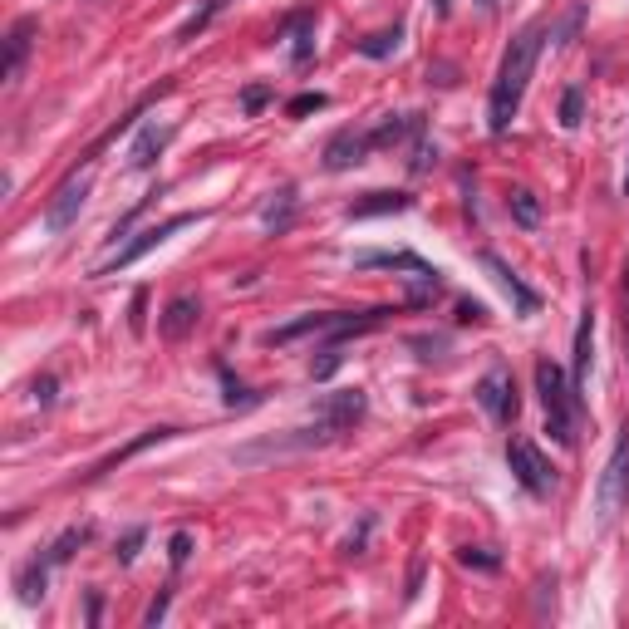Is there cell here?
Instances as JSON below:
<instances>
[{
    "label": "cell",
    "mask_w": 629,
    "mask_h": 629,
    "mask_svg": "<svg viewBox=\"0 0 629 629\" xmlns=\"http://www.w3.org/2000/svg\"><path fill=\"white\" fill-rule=\"evenodd\" d=\"M507 467H512V477L531 497H546V492L556 487V467L546 462V453H541L531 438H512V443H507Z\"/></svg>",
    "instance_id": "cell-4"
},
{
    "label": "cell",
    "mask_w": 629,
    "mask_h": 629,
    "mask_svg": "<svg viewBox=\"0 0 629 629\" xmlns=\"http://www.w3.org/2000/svg\"><path fill=\"white\" fill-rule=\"evenodd\" d=\"M625 192H629V172H625Z\"/></svg>",
    "instance_id": "cell-33"
},
{
    "label": "cell",
    "mask_w": 629,
    "mask_h": 629,
    "mask_svg": "<svg viewBox=\"0 0 629 629\" xmlns=\"http://www.w3.org/2000/svg\"><path fill=\"white\" fill-rule=\"evenodd\" d=\"M266 104H271V84H246V89H241V109H246V114H261Z\"/></svg>",
    "instance_id": "cell-22"
},
{
    "label": "cell",
    "mask_w": 629,
    "mask_h": 629,
    "mask_svg": "<svg viewBox=\"0 0 629 629\" xmlns=\"http://www.w3.org/2000/svg\"><path fill=\"white\" fill-rule=\"evenodd\" d=\"M458 561L462 566H477V571H497V556H492V551H477V546H462Z\"/></svg>",
    "instance_id": "cell-23"
},
{
    "label": "cell",
    "mask_w": 629,
    "mask_h": 629,
    "mask_svg": "<svg viewBox=\"0 0 629 629\" xmlns=\"http://www.w3.org/2000/svg\"><path fill=\"white\" fill-rule=\"evenodd\" d=\"M536 394L546 403V433L571 448L575 443V394H571V384H566V374H561V364L536 359Z\"/></svg>",
    "instance_id": "cell-2"
},
{
    "label": "cell",
    "mask_w": 629,
    "mask_h": 629,
    "mask_svg": "<svg viewBox=\"0 0 629 629\" xmlns=\"http://www.w3.org/2000/svg\"><path fill=\"white\" fill-rule=\"evenodd\" d=\"M453 10V0H438V15H448Z\"/></svg>",
    "instance_id": "cell-32"
},
{
    "label": "cell",
    "mask_w": 629,
    "mask_h": 629,
    "mask_svg": "<svg viewBox=\"0 0 629 629\" xmlns=\"http://www.w3.org/2000/svg\"><path fill=\"white\" fill-rule=\"evenodd\" d=\"M408 207V197L403 192H369V197H359V202H349V222H364V217H389V212H403Z\"/></svg>",
    "instance_id": "cell-14"
},
{
    "label": "cell",
    "mask_w": 629,
    "mask_h": 629,
    "mask_svg": "<svg viewBox=\"0 0 629 629\" xmlns=\"http://www.w3.org/2000/svg\"><path fill=\"white\" fill-rule=\"evenodd\" d=\"M477 5H492V0H477Z\"/></svg>",
    "instance_id": "cell-34"
},
{
    "label": "cell",
    "mask_w": 629,
    "mask_h": 629,
    "mask_svg": "<svg viewBox=\"0 0 629 629\" xmlns=\"http://www.w3.org/2000/svg\"><path fill=\"white\" fill-rule=\"evenodd\" d=\"M30 35H35V20H30V15L10 25V35H5V79H20V64L30 55Z\"/></svg>",
    "instance_id": "cell-13"
},
{
    "label": "cell",
    "mask_w": 629,
    "mask_h": 629,
    "mask_svg": "<svg viewBox=\"0 0 629 629\" xmlns=\"http://www.w3.org/2000/svg\"><path fill=\"white\" fill-rule=\"evenodd\" d=\"M222 384H227V408H251V403H256V394H251V389H241L227 369H222Z\"/></svg>",
    "instance_id": "cell-24"
},
{
    "label": "cell",
    "mask_w": 629,
    "mask_h": 629,
    "mask_svg": "<svg viewBox=\"0 0 629 629\" xmlns=\"http://www.w3.org/2000/svg\"><path fill=\"white\" fill-rule=\"evenodd\" d=\"M315 109H325V94H300V99H290V118H305V114H315Z\"/></svg>",
    "instance_id": "cell-25"
},
{
    "label": "cell",
    "mask_w": 629,
    "mask_h": 629,
    "mask_svg": "<svg viewBox=\"0 0 629 629\" xmlns=\"http://www.w3.org/2000/svg\"><path fill=\"white\" fill-rule=\"evenodd\" d=\"M580 118H585V94H580V89H566V99H561V123H566V128H580Z\"/></svg>",
    "instance_id": "cell-21"
},
{
    "label": "cell",
    "mask_w": 629,
    "mask_h": 629,
    "mask_svg": "<svg viewBox=\"0 0 629 629\" xmlns=\"http://www.w3.org/2000/svg\"><path fill=\"white\" fill-rule=\"evenodd\" d=\"M84 197H89V177H69V182L55 192V202L45 207V227H50V231H69V227H74V217L84 212Z\"/></svg>",
    "instance_id": "cell-6"
},
{
    "label": "cell",
    "mask_w": 629,
    "mask_h": 629,
    "mask_svg": "<svg viewBox=\"0 0 629 629\" xmlns=\"http://www.w3.org/2000/svg\"><path fill=\"white\" fill-rule=\"evenodd\" d=\"M163 615H168V595H158V600L148 605V615H143V620H148V625H163Z\"/></svg>",
    "instance_id": "cell-31"
},
{
    "label": "cell",
    "mask_w": 629,
    "mask_h": 629,
    "mask_svg": "<svg viewBox=\"0 0 629 629\" xmlns=\"http://www.w3.org/2000/svg\"><path fill=\"white\" fill-rule=\"evenodd\" d=\"M364 408H369V399H364V389H340V394H330V399L320 403V423L340 438L344 428H354L359 418H364Z\"/></svg>",
    "instance_id": "cell-7"
},
{
    "label": "cell",
    "mask_w": 629,
    "mask_h": 629,
    "mask_svg": "<svg viewBox=\"0 0 629 629\" xmlns=\"http://www.w3.org/2000/svg\"><path fill=\"white\" fill-rule=\"evenodd\" d=\"M168 556H172V566H187V556H192V536L187 531H177L168 541Z\"/></svg>",
    "instance_id": "cell-26"
},
{
    "label": "cell",
    "mask_w": 629,
    "mask_h": 629,
    "mask_svg": "<svg viewBox=\"0 0 629 629\" xmlns=\"http://www.w3.org/2000/svg\"><path fill=\"white\" fill-rule=\"evenodd\" d=\"M138 541H143V531H128L123 546H118V561H133V556H138Z\"/></svg>",
    "instance_id": "cell-29"
},
{
    "label": "cell",
    "mask_w": 629,
    "mask_h": 629,
    "mask_svg": "<svg viewBox=\"0 0 629 629\" xmlns=\"http://www.w3.org/2000/svg\"><path fill=\"white\" fill-rule=\"evenodd\" d=\"M35 403H55V379H35Z\"/></svg>",
    "instance_id": "cell-30"
},
{
    "label": "cell",
    "mask_w": 629,
    "mask_h": 629,
    "mask_svg": "<svg viewBox=\"0 0 629 629\" xmlns=\"http://www.w3.org/2000/svg\"><path fill=\"white\" fill-rule=\"evenodd\" d=\"M590 330H595V320H590V310H585V320H580V330H575V389L590 384Z\"/></svg>",
    "instance_id": "cell-15"
},
{
    "label": "cell",
    "mask_w": 629,
    "mask_h": 629,
    "mask_svg": "<svg viewBox=\"0 0 629 629\" xmlns=\"http://www.w3.org/2000/svg\"><path fill=\"white\" fill-rule=\"evenodd\" d=\"M290 212H295V192H290V187H281V192H276V202H266L261 222H266L271 231H286L290 227Z\"/></svg>",
    "instance_id": "cell-17"
},
{
    "label": "cell",
    "mask_w": 629,
    "mask_h": 629,
    "mask_svg": "<svg viewBox=\"0 0 629 629\" xmlns=\"http://www.w3.org/2000/svg\"><path fill=\"white\" fill-rule=\"evenodd\" d=\"M84 536H89L84 526H74V531H64V536H59L55 546H50V566H64V561L74 556V546H84Z\"/></svg>",
    "instance_id": "cell-20"
},
{
    "label": "cell",
    "mask_w": 629,
    "mask_h": 629,
    "mask_svg": "<svg viewBox=\"0 0 629 629\" xmlns=\"http://www.w3.org/2000/svg\"><path fill=\"white\" fill-rule=\"evenodd\" d=\"M399 30H379V35H369L364 45H359V55H369V59H389L394 50H399Z\"/></svg>",
    "instance_id": "cell-19"
},
{
    "label": "cell",
    "mask_w": 629,
    "mask_h": 629,
    "mask_svg": "<svg viewBox=\"0 0 629 629\" xmlns=\"http://www.w3.org/2000/svg\"><path fill=\"white\" fill-rule=\"evenodd\" d=\"M197 320H202V300L197 295H177V300H168V310L158 315V335L177 344L197 330Z\"/></svg>",
    "instance_id": "cell-10"
},
{
    "label": "cell",
    "mask_w": 629,
    "mask_h": 629,
    "mask_svg": "<svg viewBox=\"0 0 629 629\" xmlns=\"http://www.w3.org/2000/svg\"><path fill=\"white\" fill-rule=\"evenodd\" d=\"M625 507H629V428H620L615 453H610L600 482H595V521H600V526H615Z\"/></svg>",
    "instance_id": "cell-3"
},
{
    "label": "cell",
    "mask_w": 629,
    "mask_h": 629,
    "mask_svg": "<svg viewBox=\"0 0 629 629\" xmlns=\"http://www.w3.org/2000/svg\"><path fill=\"white\" fill-rule=\"evenodd\" d=\"M541 40H546V30H541V25H526L512 45H507V55L497 64V79H492V99H487V128H492V133H507V128H512L516 109H521V94H526V84H531V69H536V55H541Z\"/></svg>",
    "instance_id": "cell-1"
},
{
    "label": "cell",
    "mask_w": 629,
    "mask_h": 629,
    "mask_svg": "<svg viewBox=\"0 0 629 629\" xmlns=\"http://www.w3.org/2000/svg\"><path fill=\"white\" fill-rule=\"evenodd\" d=\"M507 207H512V217L521 227H536V222H541V202H536V192H526V187H516L512 197H507Z\"/></svg>",
    "instance_id": "cell-18"
},
{
    "label": "cell",
    "mask_w": 629,
    "mask_h": 629,
    "mask_svg": "<svg viewBox=\"0 0 629 629\" xmlns=\"http://www.w3.org/2000/svg\"><path fill=\"white\" fill-rule=\"evenodd\" d=\"M192 222H202V217H197V212H182V217H168V222H158V227H143L138 236H133V241H128V246H123V251H118L114 261H104V266H99L94 276H114V271H123V266H133L138 256H148L153 246H163V241H168L172 231L192 227Z\"/></svg>",
    "instance_id": "cell-5"
},
{
    "label": "cell",
    "mask_w": 629,
    "mask_h": 629,
    "mask_svg": "<svg viewBox=\"0 0 629 629\" xmlns=\"http://www.w3.org/2000/svg\"><path fill=\"white\" fill-rule=\"evenodd\" d=\"M477 403L492 413V418H502V423H512L516 418V384L507 369H492L482 384H477Z\"/></svg>",
    "instance_id": "cell-8"
},
{
    "label": "cell",
    "mask_w": 629,
    "mask_h": 629,
    "mask_svg": "<svg viewBox=\"0 0 629 629\" xmlns=\"http://www.w3.org/2000/svg\"><path fill=\"white\" fill-rule=\"evenodd\" d=\"M482 266H487V271H492V281H497V286L516 300V310H521V315H536V310H541V295H536L531 286H521V276H516L497 251H482Z\"/></svg>",
    "instance_id": "cell-11"
},
{
    "label": "cell",
    "mask_w": 629,
    "mask_h": 629,
    "mask_svg": "<svg viewBox=\"0 0 629 629\" xmlns=\"http://www.w3.org/2000/svg\"><path fill=\"white\" fill-rule=\"evenodd\" d=\"M45 571H50V556L20 571V580H15V590H20V600H25V605H35V600L45 595Z\"/></svg>",
    "instance_id": "cell-16"
},
{
    "label": "cell",
    "mask_w": 629,
    "mask_h": 629,
    "mask_svg": "<svg viewBox=\"0 0 629 629\" xmlns=\"http://www.w3.org/2000/svg\"><path fill=\"white\" fill-rule=\"evenodd\" d=\"M458 320H462V325H482V320H487V310H482V305H472V300H462Z\"/></svg>",
    "instance_id": "cell-27"
},
{
    "label": "cell",
    "mask_w": 629,
    "mask_h": 629,
    "mask_svg": "<svg viewBox=\"0 0 629 629\" xmlns=\"http://www.w3.org/2000/svg\"><path fill=\"white\" fill-rule=\"evenodd\" d=\"M335 369H340V354H335V344H330V349H325V359L315 364V379H330Z\"/></svg>",
    "instance_id": "cell-28"
},
{
    "label": "cell",
    "mask_w": 629,
    "mask_h": 629,
    "mask_svg": "<svg viewBox=\"0 0 629 629\" xmlns=\"http://www.w3.org/2000/svg\"><path fill=\"white\" fill-rule=\"evenodd\" d=\"M172 143V128L168 123H148L138 138H133V148H128V168L133 172H148L153 163H158V153Z\"/></svg>",
    "instance_id": "cell-12"
},
{
    "label": "cell",
    "mask_w": 629,
    "mask_h": 629,
    "mask_svg": "<svg viewBox=\"0 0 629 629\" xmlns=\"http://www.w3.org/2000/svg\"><path fill=\"white\" fill-rule=\"evenodd\" d=\"M374 148V133H354V128H340L330 143H325V168L330 172H349L354 163H364V153Z\"/></svg>",
    "instance_id": "cell-9"
}]
</instances>
